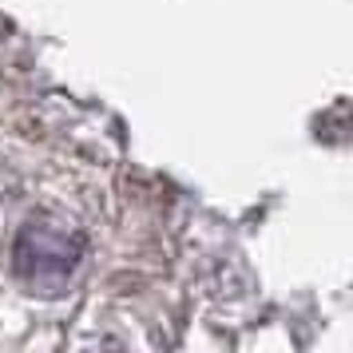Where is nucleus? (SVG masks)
Listing matches in <instances>:
<instances>
[{
    "instance_id": "obj_1",
    "label": "nucleus",
    "mask_w": 353,
    "mask_h": 353,
    "mask_svg": "<svg viewBox=\"0 0 353 353\" xmlns=\"http://www.w3.org/2000/svg\"><path fill=\"white\" fill-rule=\"evenodd\" d=\"M83 262V234L76 226L36 214L12 239V270L36 294H60Z\"/></svg>"
}]
</instances>
